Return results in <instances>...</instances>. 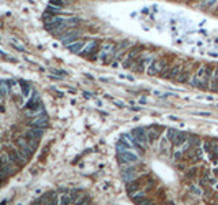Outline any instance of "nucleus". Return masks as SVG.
<instances>
[{"mask_svg": "<svg viewBox=\"0 0 218 205\" xmlns=\"http://www.w3.org/2000/svg\"><path fill=\"white\" fill-rule=\"evenodd\" d=\"M211 74H213V67L209 64H202L199 67L196 73L192 75L191 79V85L195 88H199L202 90H207L209 89V82L211 79Z\"/></svg>", "mask_w": 218, "mask_h": 205, "instance_id": "obj_1", "label": "nucleus"}, {"mask_svg": "<svg viewBox=\"0 0 218 205\" xmlns=\"http://www.w3.org/2000/svg\"><path fill=\"white\" fill-rule=\"evenodd\" d=\"M214 174H215V175L218 176V168H217V169H214Z\"/></svg>", "mask_w": 218, "mask_h": 205, "instance_id": "obj_28", "label": "nucleus"}, {"mask_svg": "<svg viewBox=\"0 0 218 205\" xmlns=\"http://www.w3.org/2000/svg\"><path fill=\"white\" fill-rule=\"evenodd\" d=\"M49 4H52V6H55V7H60V8H63L64 6H67L63 0H49Z\"/></svg>", "mask_w": 218, "mask_h": 205, "instance_id": "obj_25", "label": "nucleus"}, {"mask_svg": "<svg viewBox=\"0 0 218 205\" xmlns=\"http://www.w3.org/2000/svg\"><path fill=\"white\" fill-rule=\"evenodd\" d=\"M165 131V127L162 126H150L147 127V138H149V144H154L157 140H159L161 134Z\"/></svg>", "mask_w": 218, "mask_h": 205, "instance_id": "obj_8", "label": "nucleus"}, {"mask_svg": "<svg viewBox=\"0 0 218 205\" xmlns=\"http://www.w3.org/2000/svg\"><path fill=\"white\" fill-rule=\"evenodd\" d=\"M188 133H186V131H179V133L176 134V137H174V140L172 141V145L173 146H181L183 144L187 142V140H188Z\"/></svg>", "mask_w": 218, "mask_h": 205, "instance_id": "obj_14", "label": "nucleus"}, {"mask_svg": "<svg viewBox=\"0 0 218 205\" xmlns=\"http://www.w3.org/2000/svg\"><path fill=\"white\" fill-rule=\"evenodd\" d=\"M203 146H204V151L209 153V152H211L213 151V148H214V145H213L210 141H204V144H203Z\"/></svg>", "mask_w": 218, "mask_h": 205, "instance_id": "obj_26", "label": "nucleus"}, {"mask_svg": "<svg viewBox=\"0 0 218 205\" xmlns=\"http://www.w3.org/2000/svg\"><path fill=\"white\" fill-rule=\"evenodd\" d=\"M187 146L186 149L188 148H195V146H199L201 145V138L198 135H188V140H187Z\"/></svg>", "mask_w": 218, "mask_h": 205, "instance_id": "obj_18", "label": "nucleus"}, {"mask_svg": "<svg viewBox=\"0 0 218 205\" xmlns=\"http://www.w3.org/2000/svg\"><path fill=\"white\" fill-rule=\"evenodd\" d=\"M144 183H146V178L144 176H141V178H134L132 181L127 182L126 185V189L127 191L130 193V196L132 193H136V191H139L142 189V187L144 186Z\"/></svg>", "mask_w": 218, "mask_h": 205, "instance_id": "obj_6", "label": "nucleus"}, {"mask_svg": "<svg viewBox=\"0 0 218 205\" xmlns=\"http://www.w3.org/2000/svg\"><path fill=\"white\" fill-rule=\"evenodd\" d=\"M134 178H136V168L135 167H128V168L123 169V179L126 182L132 181Z\"/></svg>", "mask_w": 218, "mask_h": 205, "instance_id": "obj_15", "label": "nucleus"}, {"mask_svg": "<svg viewBox=\"0 0 218 205\" xmlns=\"http://www.w3.org/2000/svg\"><path fill=\"white\" fill-rule=\"evenodd\" d=\"M41 97H40V95L37 92H34L32 96H30V98L27 100L26 105H25V110H35V108L38 107L40 104H41Z\"/></svg>", "mask_w": 218, "mask_h": 205, "instance_id": "obj_11", "label": "nucleus"}, {"mask_svg": "<svg viewBox=\"0 0 218 205\" xmlns=\"http://www.w3.org/2000/svg\"><path fill=\"white\" fill-rule=\"evenodd\" d=\"M157 186V182L153 181V179H150V181H147L146 183H144V191H150V190H154Z\"/></svg>", "mask_w": 218, "mask_h": 205, "instance_id": "obj_24", "label": "nucleus"}, {"mask_svg": "<svg viewBox=\"0 0 218 205\" xmlns=\"http://www.w3.org/2000/svg\"><path fill=\"white\" fill-rule=\"evenodd\" d=\"M19 83V88H21V92H22V97H29L30 96V92H32V85L26 81H18Z\"/></svg>", "mask_w": 218, "mask_h": 205, "instance_id": "obj_16", "label": "nucleus"}, {"mask_svg": "<svg viewBox=\"0 0 218 205\" xmlns=\"http://www.w3.org/2000/svg\"><path fill=\"white\" fill-rule=\"evenodd\" d=\"M85 45H86L85 40H77V41L71 42V44H67L65 48H67L70 52H72V54H80V51L83 49Z\"/></svg>", "mask_w": 218, "mask_h": 205, "instance_id": "obj_12", "label": "nucleus"}, {"mask_svg": "<svg viewBox=\"0 0 218 205\" xmlns=\"http://www.w3.org/2000/svg\"><path fill=\"white\" fill-rule=\"evenodd\" d=\"M183 70V66L179 64V66H174L173 68H171V71H169V74L166 75V78H169V79H176L177 75L180 74V71Z\"/></svg>", "mask_w": 218, "mask_h": 205, "instance_id": "obj_19", "label": "nucleus"}, {"mask_svg": "<svg viewBox=\"0 0 218 205\" xmlns=\"http://www.w3.org/2000/svg\"><path fill=\"white\" fill-rule=\"evenodd\" d=\"M27 126H29V127H35V129H42V130L48 129V126H49L48 113L42 112V113H40V115H37L35 118H33L32 120L27 123Z\"/></svg>", "mask_w": 218, "mask_h": 205, "instance_id": "obj_5", "label": "nucleus"}, {"mask_svg": "<svg viewBox=\"0 0 218 205\" xmlns=\"http://www.w3.org/2000/svg\"><path fill=\"white\" fill-rule=\"evenodd\" d=\"M189 77H191V74H189V70H181L180 71V74L177 75V78H176V81L177 82H187V81L189 79Z\"/></svg>", "mask_w": 218, "mask_h": 205, "instance_id": "obj_20", "label": "nucleus"}, {"mask_svg": "<svg viewBox=\"0 0 218 205\" xmlns=\"http://www.w3.org/2000/svg\"><path fill=\"white\" fill-rule=\"evenodd\" d=\"M179 133V130H176V129H168L166 130V138H168V141L172 144V141L174 140V137H176V134Z\"/></svg>", "mask_w": 218, "mask_h": 205, "instance_id": "obj_22", "label": "nucleus"}, {"mask_svg": "<svg viewBox=\"0 0 218 205\" xmlns=\"http://www.w3.org/2000/svg\"><path fill=\"white\" fill-rule=\"evenodd\" d=\"M210 90L213 92H218V67H215V70L211 74V79H210Z\"/></svg>", "mask_w": 218, "mask_h": 205, "instance_id": "obj_17", "label": "nucleus"}, {"mask_svg": "<svg viewBox=\"0 0 218 205\" xmlns=\"http://www.w3.org/2000/svg\"><path fill=\"white\" fill-rule=\"evenodd\" d=\"M44 131L42 129H35V127H29V130L25 133V138H34V140H41L44 137Z\"/></svg>", "mask_w": 218, "mask_h": 205, "instance_id": "obj_13", "label": "nucleus"}, {"mask_svg": "<svg viewBox=\"0 0 218 205\" xmlns=\"http://www.w3.org/2000/svg\"><path fill=\"white\" fill-rule=\"evenodd\" d=\"M80 34H82V33H80L79 29H77V27H71V29H68L67 32H64L62 36H59L57 39H59V41L62 42L63 45H67V44H71V42L79 40Z\"/></svg>", "mask_w": 218, "mask_h": 205, "instance_id": "obj_3", "label": "nucleus"}, {"mask_svg": "<svg viewBox=\"0 0 218 205\" xmlns=\"http://www.w3.org/2000/svg\"><path fill=\"white\" fill-rule=\"evenodd\" d=\"M12 48H15V49H18V51H19V52H25V51H26V49H25V47H22V45H17V44H15V42H14V44H12Z\"/></svg>", "mask_w": 218, "mask_h": 205, "instance_id": "obj_27", "label": "nucleus"}, {"mask_svg": "<svg viewBox=\"0 0 218 205\" xmlns=\"http://www.w3.org/2000/svg\"><path fill=\"white\" fill-rule=\"evenodd\" d=\"M131 135H132L144 149H147V146L150 145V144H149V138H147V129H146V127H135V129H132Z\"/></svg>", "mask_w": 218, "mask_h": 205, "instance_id": "obj_4", "label": "nucleus"}, {"mask_svg": "<svg viewBox=\"0 0 218 205\" xmlns=\"http://www.w3.org/2000/svg\"><path fill=\"white\" fill-rule=\"evenodd\" d=\"M0 167L4 169V172H6L8 176L15 175V174H17V171H18L17 167H15L14 164L8 160L7 155H0Z\"/></svg>", "mask_w": 218, "mask_h": 205, "instance_id": "obj_7", "label": "nucleus"}, {"mask_svg": "<svg viewBox=\"0 0 218 205\" xmlns=\"http://www.w3.org/2000/svg\"><path fill=\"white\" fill-rule=\"evenodd\" d=\"M33 202H34V204H57L59 200H57V197H56V191H48V193H45L44 196L35 198Z\"/></svg>", "mask_w": 218, "mask_h": 205, "instance_id": "obj_10", "label": "nucleus"}, {"mask_svg": "<svg viewBox=\"0 0 218 205\" xmlns=\"http://www.w3.org/2000/svg\"><path fill=\"white\" fill-rule=\"evenodd\" d=\"M117 157H119V163H123L124 166H131V164L138 161V156H136L134 152H130V151L119 153Z\"/></svg>", "mask_w": 218, "mask_h": 205, "instance_id": "obj_9", "label": "nucleus"}, {"mask_svg": "<svg viewBox=\"0 0 218 205\" xmlns=\"http://www.w3.org/2000/svg\"><path fill=\"white\" fill-rule=\"evenodd\" d=\"M8 93V86L6 81H0V97H4Z\"/></svg>", "mask_w": 218, "mask_h": 205, "instance_id": "obj_23", "label": "nucleus"}, {"mask_svg": "<svg viewBox=\"0 0 218 205\" xmlns=\"http://www.w3.org/2000/svg\"><path fill=\"white\" fill-rule=\"evenodd\" d=\"M4 152H6V155H7V157H8V160L11 161V163L14 164L18 169L23 168V166L27 163L26 159H25L23 156L19 153L18 148H12V146H10V145H6V146H4Z\"/></svg>", "mask_w": 218, "mask_h": 205, "instance_id": "obj_2", "label": "nucleus"}, {"mask_svg": "<svg viewBox=\"0 0 218 205\" xmlns=\"http://www.w3.org/2000/svg\"><path fill=\"white\" fill-rule=\"evenodd\" d=\"M198 174H199V168H198V167H192V168L187 169L186 176L188 179H195L198 176Z\"/></svg>", "mask_w": 218, "mask_h": 205, "instance_id": "obj_21", "label": "nucleus"}]
</instances>
